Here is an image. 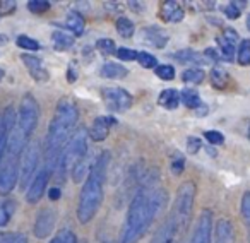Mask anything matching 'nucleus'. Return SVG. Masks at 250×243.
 Returning <instances> with one entry per match:
<instances>
[{"label": "nucleus", "mask_w": 250, "mask_h": 243, "mask_svg": "<svg viewBox=\"0 0 250 243\" xmlns=\"http://www.w3.org/2000/svg\"><path fill=\"white\" fill-rule=\"evenodd\" d=\"M204 137L212 146H221V144L225 142V136H223L221 132H218V130H208V132L204 134Z\"/></svg>", "instance_id": "58836bf2"}, {"label": "nucleus", "mask_w": 250, "mask_h": 243, "mask_svg": "<svg viewBox=\"0 0 250 243\" xmlns=\"http://www.w3.org/2000/svg\"><path fill=\"white\" fill-rule=\"evenodd\" d=\"M182 98H180V93L177 89H163L158 96V104L163 106L165 110H177L178 104H180Z\"/></svg>", "instance_id": "aec40b11"}, {"label": "nucleus", "mask_w": 250, "mask_h": 243, "mask_svg": "<svg viewBox=\"0 0 250 243\" xmlns=\"http://www.w3.org/2000/svg\"><path fill=\"white\" fill-rule=\"evenodd\" d=\"M50 177H52V171H50L45 164L40 166L38 173H36V177L33 178L28 190H26V202H28V204H38L40 199H42L43 194L46 192V185H48Z\"/></svg>", "instance_id": "9d476101"}, {"label": "nucleus", "mask_w": 250, "mask_h": 243, "mask_svg": "<svg viewBox=\"0 0 250 243\" xmlns=\"http://www.w3.org/2000/svg\"><path fill=\"white\" fill-rule=\"evenodd\" d=\"M16 9V2H11V0H2L0 2V16H5L9 12H12Z\"/></svg>", "instance_id": "c03bdc74"}, {"label": "nucleus", "mask_w": 250, "mask_h": 243, "mask_svg": "<svg viewBox=\"0 0 250 243\" xmlns=\"http://www.w3.org/2000/svg\"><path fill=\"white\" fill-rule=\"evenodd\" d=\"M211 82L214 87L223 89V87H226V84H228V74L223 69H219V67H214V69L211 70Z\"/></svg>", "instance_id": "c756f323"}, {"label": "nucleus", "mask_w": 250, "mask_h": 243, "mask_svg": "<svg viewBox=\"0 0 250 243\" xmlns=\"http://www.w3.org/2000/svg\"><path fill=\"white\" fill-rule=\"evenodd\" d=\"M115 28H117V33L122 38H132L134 33H136V24H134L129 18H124V16H120V18L117 19Z\"/></svg>", "instance_id": "b1692460"}, {"label": "nucleus", "mask_w": 250, "mask_h": 243, "mask_svg": "<svg viewBox=\"0 0 250 243\" xmlns=\"http://www.w3.org/2000/svg\"><path fill=\"white\" fill-rule=\"evenodd\" d=\"M101 96L106 104V108L113 113H124V111L130 110L134 104V98L124 87H104L101 91Z\"/></svg>", "instance_id": "6e6552de"}, {"label": "nucleus", "mask_w": 250, "mask_h": 243, "mask_svg": "<svg viewBox=\"0 0 250 243\" xmlns=\"http://www.w3.org/2000/svg\"><path fill=\"white\" fill-rule=\"evenodd\" d=\"M242 216L245 219V224L250 231V192H245L242 197Z\"/></svg>", "instance_id": "4c0bfd02"}, {"label": "nucleus", "mask_w": 250, "mask_h": 243, "mask_svg": "<svg viewBox=\"0 0 250 243\" xmlns=\"http://www.w3.org/2000/svg\"><path fill=\"white\" fill-rule=\"evenodd\" d=\"M87 141H89V132L86 127H77V130L72 134L70 141L65 144L62 151V156L57 164V170L53 177H57V182L62 183L67 170H74L76 164H79L84 158L87 156Z\"/></svg>", "instance_id": "20e7f679"}, {"label": "nucleus", "mask_w": 250, "mask_h": 243, "mask_svg": "<svg viewBox=\"0 0 250 243\" xmlns=\"http://www.w3.org/2000/svg\"><path fill=\"white\" fill-rule=\"evenodd\" d=\"M21 62L26 65L29 76L36 81V82H46L50 79V74L46 70V67L43 65V60L36 55H31V53H22L21 55Z\"/></svg>", "instance_id": "4468645a"}, {"label": "nucleus", "mask_w": 250, "mask_h": 243, "mask_svg": "<svg viewBox=\"0 0 250 243\" xmlns=\"http://www.w3.org/2000/svg\"><path fill=\"white\" fill-rule=\"evenodd\" d=\"M184 231L182 226L173 219V216L168 214L167 219L161 223V226L158 228V231L154 233V236L151 238V243H175L177 236Z\"/></svg>", "instance_id": "ddd939ff"}, {"label": "nucleus", "mask_w": 250, "mask_h": 243, "mask_svg": "<svg viewBox=\"0 0 250 243\" xmlns=\"http://www.w3.org/2000/svg\"><path fill=\"white\" fill-rule=\"evenodd\" d=\"M96 48L101 55L104 57H111V55H117V46H115V41L111 38H100L96 41Z\"/></svg>", "instance_id": "c85d7f7f"}, {"label": "nucleus", "mask_w": 250, "mask_h": 243, "mask_svg": "<svg viewBox=\"0 0 250 243\" xmlns=\"http://www.w3.org/2000/svg\"><path fill=\"white\" fill-rule=\"evenodd\" d=\"M113 123H117L113 117L110 115H101V117H96L91 123V130H89V137L94 141V142H103L104 139L108 137L110 134V129Z\"/></svg>", "instance_id": "dca6fc26"}, {"label": "nucleus", "mask_w": 250, "mask_h": 243, "mask_svg": "<svg viewBox=\"0 0 250 243\" xmlns=\"http://www.w3.org/2000/svg\"><path fill=\"white\" fill-rule=\"evenodd\" d=\"M204 57H208L209 60H218V52H216L214 48H206L204 50Z\"/></svg>", "instance_id": "de8ad7c7"}, {"label": "nucleus", "mask_w": 250, "mask_h": 243, "mask_svg": "<svg viewBox=\"0 0 250 243\" xmlns=\"http://www.w3.org/2000/svg\"><path fill=\"white\" fill-rule=\"evenodd\" d=\"M211 236H212V212L209 209H204L199 214L194 233H192V238L188 243H211Z\"/></svg>", "instance_id": "9b49d317"}, {"label": "nucleus", "mask_w": 250, "mask_h": 243, "mask_svg": "<svg viewBox=\"0 0 250 243\" xmlns=\"http://www.w3.org/2000/svg\"><path fill=\"white\" fill-rule=\"evenodd\" d=\"M201 147H202V141L199 139V137L190 136L187 139V151L190 154H197L199 151H201Z\"/></svg>", "instance_id": "79ce46f5"}, {"label": "nucleus", "mask_w": 250, "mask_h": 243, "mask_svg": "<svg viewBox=\"0 0 250 243\" xmlns=\"http://www.w3.org/2000/svg\"><path fill=\"white\" fill-rule=\"evenodd\" d=\"M249 233H250V231H249Z\"/></svg>", "instance_id": "6e6d98bb"}, {"label": "nucleus", "mask_w": 250, "mask_h": 243, "mask_svg": "<svg viewBox=\"0 0 250 243\" xmlns=\"http://www.w3.org/2000/svg\"><path fill=\"white\" fill-rule=\"evenodd\" d=\"M77 122H79L77 104L70 98H60L45 137V163L43 164L52 171V175L55 173L63 147L77 130Z\"/></svg>", "instance_id": "f03ea898"}, {"label": "nucleus", "mask_w": 250, "mask_h": 243, "mask_svg": "<svg viewBox=\"0 0 250 243\" xmlns=\"http://www.w3.org/2000/svg\"><path fill=\"white\" fill-rule=\"evenodd\" d=\"M218 45L221 50V57L228 62H231L233 57H235V43H231L229 40H226L225 36H218Z\"/></svg>", "instance_id": "cd10ccee"}, {"label": "nucleus", "mask_w": 250, "mask_h": 243, "mask_svg": "<svg viewBox=\"0 0 250 243\" xmlns=\"http://www.w3.org/2000/svg\"><path fill=\"white\" fill-rule=\"evenodd\" d=\"M0 243H29L24 233H4L0 235Z\"/></svg>", "instance_id": "e433bc0d"}, {"label": "nucleus", "mask_w": 250, "mask_h": 243, "mask_svg": "<svg viewBox=\"0 0 250 243\" xmlns=\"http://www.w3.org/2000/svg\"><path fill=\"white\" fill-rule=\"evenodd\" d=\"M50 7H52V4L48 0H31V2H28V9L33 14H45V12L50 11Z\"/></svg>", "instance_id": "f704fd0d"}, {"label": "nucleus", "mask_w": 250, "mask_h": 243, "mask_svg": "<svg viewBox=\"0 0 250 243\" xmlns=\"http://www.w3.org/2000/svg\"><path fill=\"white\" fill-rule=\"evenodd\" d=\"M195 115H199V117H204V115H208V106H206V104H201V106L195 110Z\"/></svg>", "instance_id": "8fccbe9b"}, {"label": "nucleus", "mask_w": 250, "mask_h": 243, "mask_svg": "<svg viewBox=\"0 0 250 243\" xmlns=\"http://www.w3.org/2000/svg\"><path fill=\"white\" fill-rule=\"evenodd\" d=\"M108 164H110V153L103 151L94 158L89 175L84 180L79 201H77V219L81 221V224H87L100 211L104 197V182H106Z\"/></svg>", "instance_id": "7ed1b4c3"}, {"label": "nucleus", "mask_w": 250, "mask_h": 243, "mask_svg": "<svg viewBox=\"0 0 250 243\" xmlns=\"http://www.w3.org/2000/svg\"><path fill=\"white\" fill-rule=\"evenodd\" d=\"M57 224V212L52 207H45L36 214V221L33 226V233L36 238H46L52 235Z\"/></svg>", "instance_id": "f8f14e48"}, {"label": "nucleus", "mask_w": 250, "mask_h": 243, "mask_svg": "<svg viewBox=\"0 0 250 243\" xmlns=\"http://www.w3.org/2000/svg\"><path fill=\"white\" fill-rule=\"evenodd\" d=\"M129 7L132 9L134 12H143L144 11V5L141 2H129Z\"/></svg>", "instance_id": "09e8293b"}, {"label": "nucleus", "mask_w": 250, "mask_h": 243, "mask_svg": "<svg viewBox=\"0 0 250 243\" xmlns=\"http://www.w3.org/2000/svg\"><path fill=\"white\" fill-rule=\"evenodd\" d=\"M137 62H139L141 67H144V69H156L158 67V59L149 52L137 53Z\"/></svg>", "instance_id": "2f4dec72"}, {"label": "nucleus", "mask_w": 250, "mask_h": 243, "mask_svg": "<svg viewBox=\"0 0 250 243\" xmlns=\"http://www.w3.org/2000/svg\"><path fill=\"white\" fill-rule=\"evenodd\" d=\"M247 26H249V29H250V16H249V19H247Z\"/></svg>", "instance_id": "864d4df0"}, {"label": "nucleus", "mask_w": 250, "mask_h": 243, "mask_svg": "<svg viewBox=\"0 0 250 243\" xmlns=\"http://www.w3.org/2000/svg\"><path fill=\"white\" fill-rule=\"evenodd\" d=\"M223 12H225V16L226 18H229V19H236V18H240V7L236 4H228V5H225V9H223Z\"/></svg>", "instance_id": "37998d69"}, {"label": "nucleus", "mask_w": 250, "mask_h": 243, "mask_svg": "<svg viewBox=\"0 0 250 243\" xmlns=\"http://www.w3.org/2000/svg\"><path fill=\"white\" fill-rule=\"evenodd\" d=\"M4 76H5V70H4V69H2V67H0V81L4 79Z\"/></svg>", "instance_id": "603ef678"}, {"label": "nucleus", "mask_w": 250, "mask_h": 243, "mask_svg": "<svg viewBox=\"0 0 250 243\" xmlns=\"http://www.w3.org/2000/svg\"><path fill=\"white\" fill-rule=\"evenodd\" d=\"M180 98H182V103H184L187 108H190V110H197V108L202 104L201 98H199V93L195 89H190V87L182 91Z\"/></svg>", "instance_id": "393cba45"}, {"label": "nucleus", "mask_w": 250, "mask_h": 243, "mask_svg": "<svg viewBox=\"0 0 250 243\" xmlns=\"http://www.w3.org/2000/svg\"><path fill=\"white\" fill-rule=\"evenodd\" d=\"M184 168H185V160H184V156L182 154H177V156L171 160V164H170V170H171V173L173 175H182V171H184Z\"/></svg>", "instance_id": "a19ab883"}, {"label": "nucleus", "mask_w": 250, "mask_h": 243, "mask_svg": "<svg viewBox=\"0 0 250 243\" xmlns=\"http://www.w3.org/2000/svg\"><path fill=\"white\" fill-rule=\"evenodd\" d=\"M185 16V11L178 2L168 0L161 5V19L167 22H180Z\"/></svg>", "instance_id": "f3484780"}, {"label": "nucleus", "mask_w": 250, "mask_h": 243, "mask_svg": "<svg viewBox=\"0 0 250 243\" xmlns=\"http://www.w3.org/2000/svg\"><path fill=\"white\" fill-rule=\"evenodd\" d=\"M65 26L72 35L81 36L84 33V28H86V21H84L83 14L76 11H70L65 18Z\"/></svg>", "instance_id": "4be33fe9"}, {"label": "nucleus", "mask_w": 250, "mask_h": 243, "mask_svg": "<svg viewBox=\"0 0 250 243\" xmlns=\"http://www.w3.org/2000/svg\"><path fill=\"white\" fill-rule=\"evenodd\" d=\"M173 59L180 63H190V65H202V63L208 62V59L201 57V53H197L195 50H190V48H185V50H180V52L173 53Z\"/></svg>", "instance_id": "412c9836"}, {"label": "nucleus", "mask_w": 250, "mask_h": 243, "mask_svg": "<svg viewBox=\"0 0 250 243\" xmlns=\"http://www.w3.org/2000/svg\"><path fill=\"white\" fill-rule=\"evenodd\" d=\"M16 211V202L7 201V202H0V228H4L9 223V219L12 218Z\"/></svg>", "instance_id": "bb28decb"}, {"label": "nucleus", "mask_w": 250, "mask_h": 243, "mask_svg": "<svg viewBox=\"0 0 250 243\" xmlns=\"http://www.w3.org/2000/svg\"><path fill=\"white\" fill-rule=\"evenodd\" d=\"M52 41L57 50H69L74 46V36L67 31L57 29V31L52 33Z\"/></svg>", "instance_id": "5701e85b"}, {"label": "nucleus", "mask_w": 250, "mask_h": 243, "mask_svg": "<svg viewBox=\"0 0 250 243\" xmlns=\"http://www.w3.org/2000/svg\"><path fill=\"white\" fill-rule=\"evenodd\" d=\"M139 38L144 45H149V46H153V48H165L168 40H170V36H168L167 31H163V29L158 28V26H147V28L141 29Z\"/></svg>", "instance_id": "2eb2a0df"}, {"label": "nucleus", "mask_w": 250, "mask_h": 243, "mask_svg": "<svg viewBox=\"0 0 250 243\" xmlns=\"http://www.w3.org/2000/svg\"><path fill=\"white\" fill-rule=\"evenodd\" d=\"M16 43H18L19 48L26 50V52H36V50H40V43L35 38H31V36H26V35L18 36Z\"/></svg>", "instance_id": "7c9ffc66"}, {"label": "nucleus", "mask_w": 250, "mask_h": 243, "mask_svg": "<svg viewBox=\"0 0 250 243\" xmlns=\"http://www.w3.org/2000/svg\"><path fill=\"white\" fill-rule=\"evenodd\" d=\"M194 201H195L194 182H184V183L178 187L177 197H175V202L170 211V216H173V219L182 226L184 231L188 226V221H190L192 209H194Z\"/></svg>", "instance_id": "39448f33"}, {"label": "nucleus", "mask_w": 250, "mask_h": 243, "mask_svg": "<svg viewBox=\"0 0 250 243\" xmlns=\"http://www.w3.org/2000/svg\"><path fill=\"white\" fill-rule=\"evenodd\" d=\"M214 243H233V224L229 219H219L216 223Z\"/></svg>", "instance_id": "6ab92c4d"}, {"label": "nucleus", "mask_w": 250, "mask_h": 243, "mask_svg": "<svg viewBox=\"0 0 250 243\" xmlns=\"http://www.w3.org/2000/svg\"><path fill=\"white\" fill-rule=\"evenodd\" d=\"M249 137H250V130H249Z\"/></svg>", "instance_id": "5fc2aeb1"}, {"label": "nucleus", "mask_w": 250, "mask_h": 243, "mask_svg": "<svg viewBox=\"0 0 250 243\" xmlns=\"http://www.w3.org/2000/svg\"><path fill=\"white\" fill-rule=\"evenodd\" d=\"M154 74L160 77L161 81H173L175 79V67L170 63H163L154 69Z\"/></svg>", "instance_id": "c9c22d12"}, {"label": "nucleus", "mask_w": 250, "mask_h": 243, "mask_svg": "<svg viewBox=\"0 0 250 243\" xmlns=\"http://www.w3.org/2000/svg\"><path fill=\"white\" fill-rule=\"evenodd\" d=\"M67 81H69V82H76L77 81V70H76V67H74V63L69 67V70H67Z\"/></svg>", "instance_id": "a18cd8bd"}, {"label": "nucleus", "mask_w": 250, "mask_h": 243, "mask_svg": "<svg viewBox=\"0 0 250 243\" xmlns=\"http://www.w3.org/2000/svg\"><path fill=\"white\" fill-rule=\"evenodd\" d=\"M21 173V156L7 154L0 164V195H9L16 188Z\"/></svg>", "instance_id": "423d86ee"}, {"label": "nucleus", "mask_w": 250, "mask_h": 243, "mask_svg": "<svg viewBox=\"0 0 250 243\" xmlns=\"http://www.w3.org/2000/svg\"><path fill=\"white\" fill-rule=\"evenodd\" d=\"M50 243H77V236L72 229H60Z\"/></svg>", "instance_id": "72a5a7b5"}, {"label": "nucleus", "mask_w": 250, "mask_h": 243, "mask_svg": "<svg viewBox=\"0 0 250 243\" xmlns=\"http://www.w3.org/2000/svg\"><path fill=\"white\" fill-rule=\"evenodd\" d=\"M40 144L38 142H29L26 149L22 151L21 156V173H19V183L22 188L33 182L40 170Z\"/></svg>", "instance_id": "0eeeda50"}, {"label": "nucleus", "mask_w": 250, "mask_h": 243, "mask_svg": "<svg viewBox=\"0 0 250 243\" xmlns=\"http://www.w3.org/2000/svg\"><path fill=\"white\" fill-rule=\"evenodd\" d=\"M137 53L136 50L132 48H125V46H122V48L117 50V57L120 60H124V62H130V60H137Z\"/></svg>", "instance_id": "ea45409f"}, {"label": "nucleus", "mask_w": 250, "mask_h": 243, "mask_svg": "<svg viewBox=\"0 0 250 243\" xmlns=\"http://www.w3.org/2000/svg\"><path fill=\"white\" fill-rule=\"evenodd\" d=\"M16 120H18V111L14 110V106H5L4 111H0V164L7 153L9 137L16 129Z\"/></svg>", "instance_id": "1a4fd4ad"}, {"label": "nucleus", "mask_w": 250, "mask_h": 243, "mask_svg": "<svg viewBox=\"0 0 250 243\" xmlns=\"http://www.w3.org/2000/svg\"><path fill=\"white\" fill-rule=\"evenodd\" d=\"M60 195H62V192H60V187H53V188H50V192H48L50 201H59Z\"/></svg>", "instance_id": "49530a36"}, {"label": "nucleus", "mask_w": 250, "mask_h": 243, "mask_svg": "<svg viewBox=\"0 0 250 243\" xmlns=\"http://www.w3.org/2000/svg\"><path fill=\"white\" fill-rule=\"evenodd\" d=\"M238 63L240 65H249L250 63V40H243L238 46Z\"/></svg>", "instance_id": "473e14b6"}, {"label": "nucleus", "mask_w": 250, "mask_h": 243, "mask_svg": "<svg viewBox=\"0 0 250 243\" xmlns=\"http://www.w3.org/2000/svg\"><path fill=\"white\" fill-rule=\"evenodd\" d=\"M167 190L158 185V170H149L141 177L139 187L127 209L118 243H137L147 233L161 209L167 205Z\"/></svg>", "instance_id": "f257e3e1"}, {"label": "nucleus", "mask_w": 250, "mask_h": 243, "mask_svg": "<svg viewBox=\"0 0 250 243\" xmlns=\"http://www.w3.org/2000/svg\"><path fill=\"white\" fill-rule=\"evenodd\" d=\"M206 74L201 67H190V69L182 72V81L185 84H201L204 81Z\"/></svg>", "instance_id": "a878e982"}, {"label": "nucleus", "mask_w": 250, "mask_h": 243, "mask_svg": "<svg viewBox=\"0 0 250 243\" xmlns=\"http://www.w3.org/2000/svg\"><path fill=\"white\" fill-rule=\"evenodd\" d=\"M7 43H9V36L0 35V45H7Z\"/></svg>", "instance_id": "3c124183"}, {"label": "nucleus", "mask_w": 250, "mask_h": 243, "mask_svg": "<svg viewBox=\"0 0 250 243\" xmlns=\"http://www.w3.org/2000/svg\"><path fill=\"white\" fill-rule=\"evenodd\" d=\"M129 74V69L118 62H104L100 69V76L104 79H124Z\"/></svg>", "instance_id": "a211bd4d"}]
</instances>
